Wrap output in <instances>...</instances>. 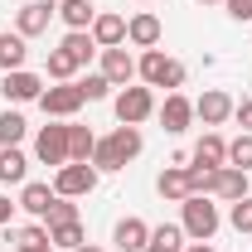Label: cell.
<instances>
[{
  "label": "cell",
  "mask_w": 252,
  "mask_h": 252,
  "mask_svg": "<svg viewBox=\"0 0 252 252\" xmlns=\"http://www.w3.org/2000/svg\"><path fill=\"white\" fill-rule=\"evenodd\" d=\"M93 165H97V175H117V170H126L122 160H117V151H112V141H107V136H97V146H93Z\"/></svg>",
  "instance_id": "cell-29"
},
{
  "label": "cell",
  "mask_w": 252,
  "mask_h": 252,
  "mask_svg": "<svg viewBox=\"0 0 252 252\" xmlns=\"http://www.w3.org/2000/svg\"><path fill=\"white\" fill-rule=\"evenodd\" d=\"M44 73H49V78H59V83H73V73H78V63L68 59L63 49H49V59H44Z\"/></svg>",
  "instance_id": "cell-30"
},
{
  "label": "cell",
  "mask_w": 252,
  "mask_h": 252,
  "mask_svg": "<svg viewBox=\"0 0 252 252\" xmlns=\"http://www.w3.org/2000/svg\"><path fill=\"white\" fill-rule=\"evenodd\" d=\"M10 243L15 252H49V228H39V223H25V228H10Z\"/></svg>",
  "instance_id": "cell-22"
},
{
  "label": "cell",
  "mask_w": 252,
  "mask_h": 252,
  "mask_svg": "<svg viewBox=\"0 0 252 252\" xmlns=\"http://www.w3.org/2000/svg\"><path fill=\"white\" fill-rule=\"evenodd\" d=\"M112 107H117V122L122 126H141V122L156 117V93H151L146 83H141V88L131 83V88H122V93L112 97Z\"/></svg>",
  "instance_id": "cell-3"
},
{
  "label": "cell",
  "mask_w": 252,
  "mask_h": 252,
  "mask_svg": "<svg viewBox=\"0 0 252 252\" xmlns=\"http://www.w3.org/2000/svg\"><path fill=\"white\" fill-rule=\"evenodd\" d=\"M93 146H97L93 126H78V122H68V160H93Z\"/></svg>",
  "instance_id": "cell-27"
},
{
  "label": "cell",
  "mask_w": 252,
  "mask_h": 252,
  "mask_svg": "<svg viewBox=\"0 0 252 252\" xmlns=\"http://www.w3.org/2000/svg\"><path fill=\"white\" fill-rule=\"evenodd\" d=\"M49 243L63 252H73V248H83L88 243V233H83V223L73 219V223H49Z\"/></svg>",
  "instance_id": "cell-26"
},
{
  "label": "cell",
  "mask_w": 252,
  "mask_h": 252,
  "mask_svg": "<svg viewBox=\"0 0 252 252\" xmlns=\"http://www.w3.org/2000/svg\"><path fill=\"white\" fill-rule=\"evenodd\" d=\"M233 117H238V126H243V131H252V97H243V102L233 107Z\"/></svg>",
  "instance_id": "cell-37"
},
{
  "label": "cell",
  "mask_w": 252,
  "mask_h": 252,
  "mask_svg": "<svg viewBox=\"0 0 252 252\" xmlns=\"http://www.w3.org/2000/svg\"><path fill=\"white\" fill-rule=\"evenodd\" d=\"M233 107H238V102L223 93V88H209V93L194 102V117H199L204 126H223L228 117H233Z\"/></svg>",
  "instance_id": "cell-11"
},
{
  "label": "cell",
  "mask_w": 252,
  "mask_h": 252,
  "mask_svg": "<svg viewBox=\"0 0 252 252\" xmlns=\"http://www.w3.org/2000/svg\"><path fill=\"white\" fill-rule=\"evenodd\" d=\"M39 107H44V117L73 122L78 107H83V93H78V83H59V88H44V93H39Z\"/></svg>",
  "instance_id": "cell-5"
},
{
  "label": "cell",
  "mask_w": 252,
  "mask_h": 252,
  "mask_svg": "<svg viewBox=\"0 0 252 252\" xmlns=\"http://www.w3.org/2000/svg\"><path fill=\"white\" fill-rule=\"evenodd\" d=\"M0 93H5V102H39L44 78H39V73H30V68H15V73H5Z\"/></svg>",
  "instance_id": "cell-10"
},
{
  "label": "cell",
  "mask_w": 252,
  "mask_h": 252,
  "mask_svg": "<svg viewBox=\"0 0 252 252\" xmlns=\"http://www.w3.org/2000/svg\"><path fill=\"white\" fill-rule=\"evenodd\" d=\"M59 20L68 25V30H93L97 10L88 5V0H59Z\"/></svg>",
  "instance_id": "cell-25"
},
{
  "label": "cell",
  "mask_w": 252,
  "mask_h": 252,
  "mask_svg": "<svg viewBox=\"0 0 252 252\" xmlns=\"http://www.w3.org/2000/svg\"><path fill=\"white\" fill-rule=\"evenodd\" d=\"M136 78H141L146 88H170V93H180V88H185V63L170 59L165 49H146V54L136 59Z\"/></svg>",
  "instance_id": "cell-1"
},
{
  "label": "cell",
  "mask_w": 252,
  "mask_h": 252,
  "mask_svg": "<svg viewBox=\"0 0 252 252\" xmlns=\"http://www.w3.org/2000/svg\"><path fill=\"white\" fill-rule=\"evenodd\" d=\"M25 131H30V122L20 112H0V146H20Z\"/></svg>",
  "instance_id": "cell-28"
},
{
  "label": "cell",
  "mask_w": 252,
  "mask_h": 252,
  "mask_svg": "<svg viewBox=\"0 0 252 252\" xmlns=\"http://www.w3.org/2000/svg\"><path fill=\"white\" fill-rule=\"evenodd\" d=\"M228 223H233L238 233H252V194H248V199H233V209H228Z\"/></svg>",
  "instance_id": "cell-34"
},
{
  "label": "cell",
  "mask_w": 252,
  "mask_h": 252,
  "mask_svg": "<svg viewBox=\"0 0 252 252\" xmlns=\"http://www.w3.org/2000/svg\"><path fill=\"white\" fill-rule=\"evenodd\" d=\"M160 20L151 10H141V15H131L126 20V44H136V49H160Z\"/></svg>",
  "instance_id": "cell-13"
},
{
  "label": "cell",
  "mask_w": 252,
  "mask_h": 252,
  "mask_svg": "<svg viewBox=\"0 0 252 252\" xmlns=\"http://www.w3.org/2000/svg\"><path fill=\"white\" fill-rule=\"evenodd\" d=\"M160 126L170 131V136H180V131H189V122H194V102H189L185 93H165V102L156 107Z\"/></svg>",
  "instance_id": "cell-7"
},
{
  "label": "cell",
  "mask_w": 252,
  "mask_h": 252,
  "mask_svg": "<svg viewBox=\"0 0 252 252\" xmlns=\"http://www.w3.org/2000/svg\"><path fill=\"white\" fill-rule=\"evenodd\" d=\"M180 209H185V214H180L185 238H194V243H209V238L219 233V204H214L209 194H189Z\"/></svg>",
  "instance_id": "cell-2"
},
{
  "label": "cell",
  "mask_w": 252,
  "mask_h": 252,
  "mask_svg": "<svg viewBox=\"0 0 252 252\" xmlns=\"http://www.w3.org/2000/svg\"><path fill=\"white\" fill-rule=\"evenodd\" d=\"M199 5H214V0H199Z\"/></svg>",
  "instance_id": "cell-41"
},
{
  "label": "cell",
  "mask_w": 252,
  "mask_h": 252,
  "mask_svg": "<svg viewBox=\"0 0 252 252\" xmlns=\"http://www.w3.org/2000/svg\"><path fill=\"white\" fill-rule=\"evenodd\" d=\"M97 39V49H117V44H126V15H112V10H97L93 30H88Z\"/></svg>",
  "instance_id": "cell-14"
},
{
  "label": "cell",
  "mask_w": 252,
  "mask_h": 252,
  "mask_svg": "<svg viewBox=\"0 0 252 252\" xmlns=\"http://www.w3.org/2000/svg\"><path fill=\"white\" fill-rule=\"evenodd\" d=\"M49 252H54V248H49Z\"/></svg>",
  "instance_id": "cell-42"
},
{
  "label": "cell",
  "mask_w": 252,
  "mask_h": 252,
  "mask_svg": "<svg viewBox=\"0 0 252 252\" xmlns=\"http://www.w3.org/2000/svg\"><path fill=\"white\" fill-rule=\"evenodd\" d=\"M30 180V160L20 146H0V185H25Z\"/></svg>",
  "instance_id": "cell-20"
},
{
  "label": "cell",
  "mask_w": 252,
  "mask_h": 252,
  "mask_svg": "<svg viewBox=\"0 0 252 252\" xmlns=\"http://www.w3.org/2000/svg\"><path fill=\"white\" fill-rule=\"evenodd\" d=\"M248 189H252V180H248V170H238V165H223L219 170V180H214V194L219 199H248Z\"/></svg>",
  "instance_id": "cell-17"
},
{
  "label": "cell",
  "mask_w": 252,
  "mask_h": 252,
  "mask_svg": "<svg viewBox=\"0 0 252 252\" xmlns=\"http://www.w3.org/2000/svg\"><path fill=\"white\" fill-rule=\"evenodd\" d=\"M78 93H83V102H102V97H112V83L102 73H88V78H78Z\"/></svg>",
  "instance_id": "cell-31"
},
{
  "label": "cell",
  "mask_w": 252,
  "mask_h": 252,
  "mask_svg": "<svg viewBox=\"0 0 252 252\" xmlns=\"http://www.w3.org/2000/svg\"><path fill=\"white\" fill-rule=\"evenodd\" d=\"M59 15V5H49V0H25L20 5V15H15V34H25V39H34V34L49 30V20Z\"/></svg>",
  "instance_id": "cell-8"
},
{
  "label": "cell",
  "mask_w": 252,
  "mask_h": 252,
  "mask_svg": "<svg viewBox=\"0 0 252 252\" xmlns=\"http://www.w3.org/2000/svg\"><path fill=\"white\" fill-rule=\"evenodd\" d=\"M54 185H39V180H25L20 185V209L25 214H34V219H49V209H54Z\"/></svg>",
  "instance_id": "cell-16"
},
{
  "label": "cell",
  "mask_w": 252,
  "mask_h": 252,
  "mask_svg": "<svg viewBox=\"0 0 252 252\" xmlns=\"http://www.w3.org/2000/svg\"><path fill=\"white\" fill-rule=\"evenodd\" d=\"M34 156L44 160V165H68V122L59 126H39V136H34Z\"/></svg>",
  "instance_id": "cell-6"
},
{
  "label": "cell",
  "mask_w": 252,
  "mask_h": 252,
  "mask_svg": "<svg viewBox=\"0 0 252 252\" xmlns=\"http://www.w3.org/2000/svg\"><path fill=\"white\" fill-rule=\"evenodd\" d=\"M228 165H238V170H252V131H243L238 141H228Z\"/></svg>",
  "instance_id": "cell-32"
},
{
  "label": "cell",
  "mask_w": 252,
  "mask_h": 252,
  "mask_svg": "<svg viewBox=\"0 0 252 252\" xmlns=\"http://www.w3.org/2000/svg\"><path fill=\"white\" fill-rule=\"evenodd\" d=\"M93 189H97V165L93 160H68V165L54 170V194H63V199H83Z\"/></svg>",
  "instance_id": "cell-4"
},
{
  "label": "cell",
  "mask_w": 252,
  "mask_h": 252,
  "mask_svg": "<svg viewBox=\"0 0 252 252\" xmlns=\"http://www.w3.org/2000/svg\"><path fill=\"white\" fill-rule=\"evenodd\" d=\"M59 49H63L73 63H78V68H88V63H93V54H102V49H97V39H93L88 30H68Z\"/></svg>",
  "instance_id": "cell-18"
},
{
  "label": "cell",
  "mask_w": 252,
  "mask_h": 252,
  "mask_svg": "<svg viewBox=\"0 0 252 252\" xmlns=\"http://www.w3.org/2000/svg\"><path fill=\"white\" fill-rule=\"evenodd\" d=\"M156 189H160V199L185 204V199H189V175H185V165H165V170H160V180H156Z\"/></svg>",
  "instance_id": "cell-19"
},
{
  "label": "cell",
  "mask_w": 252,
  "mask_h": 252,
  "mask_svg": "<svg viewBox=\"0 0 252 252\" xmlns=\"http://www.w3.org/2000/svg\"><path fill=\"white\" fill-rule=\"evenodd\" d=\"M73 219H78V204L59 194V199H54V209H49V223H73Z\"/></svg>",
  "instance_id": "cell-35"
},
{
  "label": "cell",
  "mask_w": 252,
  "mask_h": 252,
  "mask_svg": "<svg viewBox=\"0 0 252 252\" xmlns=\"http://www.w3.org/2000/svg\"><path fill=\"white\" fill-rule=\"evenodd\" d=\"M185 252H214V243H185Z\"/></svg>",
  "instance_id": "cell-39"
},
{
  "label": "cell",
  "mask_w": 252,
  "mask_h": 252,
  "mask_svg": "<svg viewBox=\"0 0 252 252\" xmlns=\"http://www.w3.org/2000/svg\"><path fill=\"white\" fill-rule=\"evenodd\" d=\"M107 141H112V151H117V160H122V165H131V160L141 156V146H146L141 126H117V131H112Z\"/></svg>",
  "instance_id": "cell-21"
},
{
  "label": "cell",
  "mask_w": 252,
  "mask_h": 252,
  "mask_svg": "<svg viewBox=\"0 0 252 252\" xmlns=\"http://www.w3.org/2000/svg\"><path fill=\"white\" fill-rule=\"evenodd\" d=\"M189 175V194H214V180H219V170H204V165H185Z\"/></svg>",
  "instance_id": "cell-33"
},
{
  "label": "cell",
  "mask_w": 252,
  "mask_h": 252,
  "mask_svg": "<svg viewBox=\"0 0 252 252\" xmlns=\"http://www.w3.org/2000/svg\"><path fill=\"white\" fill-rule=\"evenodd\" d=\"M25 59H30L25 34H0V68H5V73H15V68H25Z\"/></svg>",
  "instance_id": "cell-24"
},
{
  "label": "cell",
  "mask_w": 252,
  "mask_h": 252,
  "mask_svg": "<svg viewBox=\"0 0 252 252\" xmlns=\"http://www.w3.org/2000/svg\"><path fill=\"white\" fill-rule=\"evenodd\" d=\"M223 10H228L233 20H252V0H223Z\"/></svg>",
  "instance_id": "cell-36"
},
{
  "label": "cell",
  "mask_w": 252,
  "mask_h": 252,
  "mask_svg": "<svg viewBox=\"0 0 252 252\" xmlns=\"http://www.w3.org/2000/svg\"><path fill=\"white\" fill-rule=\"evenodd\" d=\"M146 252H185V228H180V223H160V228H151Z\"/></svg>",
  "instance_id": "cell-23"
},
{
  "label": "cell",
  "mask_w": 252,
  "mask_h": 252,
  "mask_svg": "<svg viewBox=\"0 0 252 252\" xmlns=\"http://www.w3.org/2000/svg\"><path fill=\"white\" fill-rule=\"evenodd\" d=\"M97 73H102L112 88H131V83H136V59L126 54L122 44H117V49H102V68H97Z\"/></svg>",
  "instance_id": "cell-9"
},
{
  "label": "cell",
  "mask_w": 252,
  "mask_h": 252,
  "mask_svg": "<svg viewBox=\"0 0 252 252\" xmlns=\"http://www.w3.org/2000/svg\"><path fill=\"white\" fill-rule=\"evenodd\" d=\"M112 243H117V252H146V243H151V223H146V219H122L117 228H112Z\"/></svg>",
  "instance_id": "cell-15"
},
{
  "label": "cell",
  "mask_w": 252,
  "mask_h": 252,
  "mask_svg": "<svg viewBox=\"0 0 252 252\" xmlns=\"http://www.w3.org/2000/svg\"><path fill=\"white\" fill-rule=\"evenodd\" d=\"M189 165H204V170H223V165H228V141H223L219 131H204V136H199V146L189 151Z\"/></svg>",
  "instance_id": "cell-12"
},
{
  "label": "cell",
  "mask_w": 252,
  "mask_h": 252,
  "mask_svg": "<svg viewBox=\"0 0 252 252\" xmlns=\"http://www.w3.org/2000/svg\"><path fill=\"white\" fill-rule=\"evenodd\" d=\"M73 252H102V248H97V243H83V248H73Z\"/></svg>",
  "instance_id": "cell-40"
},
{
  "label": "cell",
  "mask_w": 252,
  "mask_h": 252,
  "mask_svg": "<svg viewBox=\"0 0 252 252\" xmlns=\"http://www.w3.org/2000/svg\"><path fill=\"white\" fill-rule=\"evenodd\" d=\"M15 209H20V204H10V199L0 194V228H10V219H15Z\"/></svg>",
  "instance_id": "cell-38"
}]
</instances>
